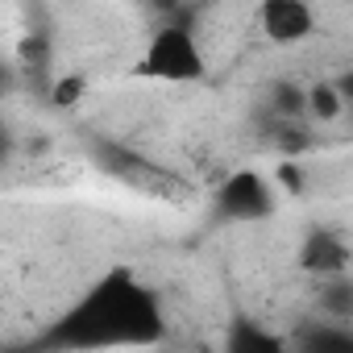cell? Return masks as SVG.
I'll return each instance as SVG.
<instances>
[{
  "instance_id": "1",
  "label": "cell",
  "mask_w": 353,
  "mask_h": 353,
  "mask_svg": "<svg viewBox=\"0 0 353 353\" xmlns=\"http://www.w3.org/2000/svg\"><path fill=\"white\" fill-rule=\"evenodd\" d=\"M162 336L158 303L129 274H108L42 345L54 349H96V345H150Z\"/></svg>"
},
{
  "instance_id": "2",
  "label": "cell",
  "mask_w": 353,
  "mask_h": 353,
  "mask_svg": "<svg viewBox=\"0 0 353 353\" xmlns=\"http://www.w3.org/2000/svg\"><path fill=\"white\" fill-rule=\"evenodd\" d=\"M204 50H200V42L192 38V30L188 26H162L154 38H150V46H145V54H141V63H137V75H145V79H166V83H200L204 79Z\"/></svg>"
},
{
  "instance_id": "3",
  "label": "cell",
  "mask_w": 353,
  "mask_h": 353,
  "mask_svg": "<svg viewBox=\"0 0 353 353\" xmlns=\"http://www.w3.org/2000/svg\"><path fill=\"white\" fill-rule=\"evenodd\" d=\"M216 208H221V216H229V221H262V216L274 212V196H270V188H266L262 174L237 170V174H229V179L221 183Z\"/></svg>"
},
{
  "instance_id": "4",
  "label": "cell",
  "mask_w": 353,
  "mask_h": 353,
  "mask_svg": "<svg viewBox=\"0 0 353 353\" xmlns=\"http://www.w3.org/2000/svg\"><path fill=\"white\" fill-rule=\"evenodd\" d=\"M258 21L262 34L279 46H295L316 30V13L307 9V0H262Z\"/></svg>"
},
{
  "instance_id": "5",
  "label": "cell",
  "mask_w": 353,
  "mask_h": 353,
  "mask_svg": "<svg viewBox=\"0 0 353 353\" xmlns=\"http://www.w3.org/2000/svg\"><path fill=\"white\" fill-rule=\"evenodd\" d=\"M299 262H303V270H312L320 279H332V274L349 270V245L328 229H312L303 250H299Z\"/></svg>"
},
{
  "instance_id": "6",
  "label": "cell",
  "mask_w": 353,
  "mask_h": 353,
  "mask_svg": "<svg viewBox=\"0 0 353 353\" xmlns=\"http://www.w3.org/2000/svg\"><path fill=\"white\" fill-rule=\"evenodd\" d=\"M320 307L332 316V320H349L353 316V287L345 274H332L328 287H320Z\"/></svg>"
},
{
  "instance_id": "7",
  "label": "cell",
  "mask_w": 353,
  "mask_h": 353,
  "mask_svg": "<svg viewBox=\"0 0 353 353\" xmlns=\"http://www.w3.org/2000/svg\"><path fill=\"white\" fill-rule=\"evenodd\" d=\"M341 108H345V96L336 92V83H316V88H307V112H312L316 121H336Z\"/></svg>"
},
{
  "instance_id": "8",
  "label": "cell",
  "mask_w": 353,
  "mask_h": 353,
  "mask_svg": "<svg viewBox=\"0 0 353 353\" xmlns=\"http://www.w3.org/2000/svg\"><path fill=\"white\" fill-rule=\"evenodd\" d=\"M270 108H274L279 117H287V121H299V117L307 112V92H303L299 83H274Z\"/></svg>"
},
{
  "instance_id": "9",
  "label": "cell",
  "mask_w": 353,
  "mask_h": 353,
  "mask_svg": "<svg viewBox=\"0 0 353 353\" xmlns=\"http://www.w3.org/2000/svg\"><path fill=\"white\" fill-rule=\"evenodd\" d=\"M229 349H233V353H250V349L274 353V349H283V341H279V336H266V332L250 328V320H241V324L233 328V336H229Z\"/></svg>"
},
{
  "instance_id": "10",
  "label": "cell",
  "mask_w": 353,
  "mask_h": 353,
  "mask_svg": "<svg viewBox=\"0 0 353 353\" xmlns=\"http://www.w3.org/2000/svg\"><path fill=\"white\" fill-rule=\"evenodd\" d=\"M50 96H54V104H59V108H71V104L83 96V79H79V75H63V79L54 83V92H50Z\"/></svg>"
},
{
  "instance_id": "11",
  "label": "cell",
  "mask_w": 353,
  "mask_h": 353,
  "mask_svg": "<svg viewBox=\"0 0 353 353\" xmlns=\"http://www.w3.org/2000/svg\"><path fill=\"white\" fill-rule=\"evenodd\" d=\"M303 349H349V332H332V328H320L316 336L303 341Z\"/></svg>"
},
{
  "instance_id": "12",
  "label": "cell",
  "mask_w": 353,
  "mask_h": 353,
  "mask_svg": "<svg viewBox=\"0 0 353 353\" xmlns=\"http://www.w3.org/2000/svg\"><path fill=\"white\" fill-rule=\"evenodd\" d=\"M279 183H283L287 192H303V174H299L295 162H283V166H279Z\"/></svg>"
},
{
  "instance_id": "13",
  "label": "cell",
  "mask_w": 353,
  "mask_h": 353,
  "mask_svg": "<svg viewBox=\"0 0 353 353\" xmlns=\"http://www.w3.org/2000/svg\"><path fill=\"white\" fill-rule=\"evenodd\" d=\"M21 59L38 67V63L46 59V42H34V38H30V42H21Z\"/></svg>"
},
{
  "instance_id": "14",
  "label": "cell",
  "mask_w": 353,
  "mask_h": 353,
  "mask_svg": "<svg viewBox=\"0 0 353 353\" xmlns=\"http://www.w3.org/2000/svg\"><path fill=\"white\" fill-rule=\"evenodd\" d=\"M279 145H283V150H287V154H295V150H299V145H307V137H303V133H299V129H283V137H279Z\"/></svg>"
},
{
  "instance_id": "15",
  "label": "cell",
  "mask_w": 353,
  "mask_h": 353,
  "mask_svg": "<svg viewBox=\"0 0 353 353\" xmlns=\"http://www.w3.org/2000/svg\"><path fill=\"white\" fill-rule=\"evenodd\" d=\"M9 154H13V133H9L5 121H0V162H9Z\"/></svg>"
},
{
  "instance_id": "16",
  "label": "cell",
  "mask_w": 353,
  "mask_h": 353,
  "mask_svg": "<svg viewBox=\"0 0 353 353\" xmlns=\"http://www.w3.org/2000/svg\"><path fill=\"white\" fill-rule=\"evenodd\" d=\"M9 83H13V79H9V67H0V96L9 92Z\"/></svg>"
}]
</instances>
